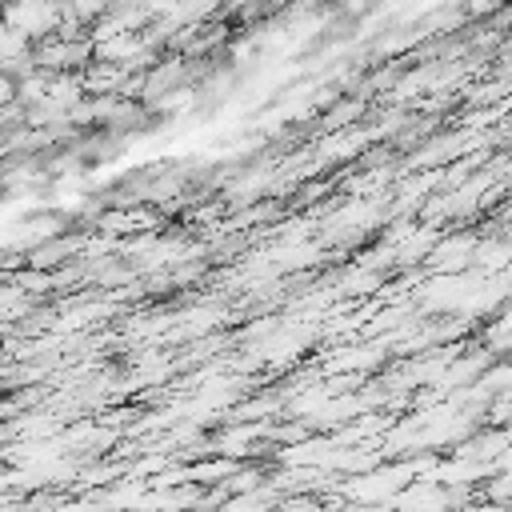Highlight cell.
<instances>
[{
    "label": "cell",
    "instance_id": "obj_3",
    "mask_svg": "<svg viewBox=\"0 0 512 512\" xmlns=\"http://www.w3.org/2000/svg\"><path fill=\"white\" fill-rule=\"evenodd\" d=\"M472 248H476V236L460 232V236H452V240H444V244L436 240V244L428 248V260H432L436 272H460V268L472 264Z\"/></svg>",
    "mask_w": 512,
    "mask_h": 512
},
{
    "label": "cell",
    "instance_id": "obj_6",
    "mask_svg": "<svg viewBox=\"0 0 512 512\" xmlns=\"http://www.w3.org/2000/svg\"><path fill=\"white\" fill-rule=\"evenodd\" d=\"M100 228L104 232H136L140 228V216L136 212H104L100 216Z\"/></svg>",
    "mask_w": 512,
    "mask_h": 512
},
{
    "label": "cell",
    "instance_id": "obj_4",
    "mask_svg": "<svg viewBox=\"0 0 512 512\" xmlns=\"http://www.w3.org/2000/svg\"><path fill=\"white\" fill-rule=\"evenodd\" d=\"M72 248H76L72 240H52V244H36L24 260H28V268H52V264H56V260H64Z\"/></svg>",
    "mask_w": 512,
    "mask_h": 512
},
{
    "label": "cell",
    "instance_id": "obj_5",
    "mask_svg": "<svg viewBox=\"0 0 512 512\" xmlns=\"http://www.w3.org/2000/svg\"><path fill=\"white\" fill-rule=\"evenodd\" d=\"M360 112H364V104H360V100H344V104H336V108H332V112H328L320 124H324L328 132H336L340 124H352Z\"/></svg>",
    "mask_w": 512,
    "mask_h": 512
},
{
    "label": "cell",
    "instance_id": "obj_7",
    "mask_svg": "<svg viewBox=\"0 0 512 512\" xmlns=\"http://www.w3.org/2000/svg\"><path fill=\"white\" fill-rule=\"evenodd\" d=\"M368 8V0H344V12H352V16H360Z\"/></svg>",
    "mask_w": 512,
    "mask_h": 512
},
{
    "label": "cell",
    "instance_id": "obj_2",
    "mask_svg": "<svg viewBox=\"0 0 512 512\" xmlns=\"http://www.w3.org/2000/svg\"><path fill=\"white\" fill-rule=\"evenodd\" d=\"M88 60H92V40H88V36H76V40L44 36V40L32 44V64H36V68H48V72L84 68Z\"/></svg>",
    "mask_w": 512,
    "mask_h": 512
},
{
    "label": "cell",
    "instance_id": "obj_1",
    "mask_svg": "<svg viewBox=\"0 0 512 512\" xmlns=\"http://www.w3.org/2000/svg\"><path fill=\"white\" fill-rule=\"evenodd\" d=\"M60 12H64V0H8V4H0V20L12 32L28 36L32 44L44 36H56Z\"/></svg>",
    "mask_w": 512,
    "mask_h": 512
}]
</instances>
